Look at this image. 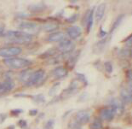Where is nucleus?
<instances>
[{
  "label": "nucleus",
  "instance_id": "obj_20",
  "mask_svg": "<svg viewBox=\"0 0 132 129\" xmlns=\"http://www.w3.org/2000/svg\"><path fill=\"white\" fill-rule=\"evenodd\" d=\"M42 28L44 31V32H54V31L57 30L59 28V24L56 22H46L43 25Z\"/></svg>",
  "mask_w": 132,
  "mask_h": 129
},
{
  "label": "nucleus",
  "instance_id": "obj_25",
  "mask_svg": "<svg viewBox=\"0 0 132 129\" xmlns=\"http://www.w3.org/2000/svg\"><path fill=\"white\" fill-rule=\"evenodd\" d=\"M104 68H105L106 73H108V74H112L113 71V63H112V62L110 61H106L104 63Z\"/></svg>",
  "mask_w": 132,
  "mask_h": 129
},
{
  "label": "nucleus",
  "instance_id": "obj_33",
  "mask_svg": "<svg viewBox=\"0 0 132 129\" xmlns=\"http://www.w3.org/2000/svg\"><path fill=\"white\" fill-rule=\"evenodd\" d=\"M99 37L101 38V39H105V38H106V36H108V33L106 32H105V31H104L103 29H102V27H100V32H99Z\"/></svg>",
  "mask_w": 132,
  "mask_h": 129
},
{
  "label": "nucleus",
  "instance_id": "obj_35",
  "mask_svg": "<svg viewBox=\"0 0 132 129\" xmlns=\"http://www.w3.org/2000/svg\"><path fill=\"white\" fill-rule=\"evenodd\" d=\"M121 54L123 57H127V56H130V48H126V49H123L121 50Z\"/></svg>",
  "mask_w": 132,
  "mask_h": 129
},
{
  "label": "nucleus",
  "instance_id": "obj_28",
  "mask_svg": "<svg viewBox=\"0 0 132 129\" xmlns=\"http://www.w3.org/2000/svg\"><path fill=\"white\" fill-rule=\"evenodd\" d=\"M76 75H77V80L78 81H80V82H82L85 86H87L88 85V80H87L85 74H79V73H77L76 74Z\"/></svg>",
  "mask_w": 132,
  "mask_h": 129
},
{
  "label": "nucleus",
  "instance_id": "obj_34",
  "mask_svg": "<svg viewBox=\"0 0 132 129\" xmlns=\"http://www.w3.org/2000/svg\"><path fill=\"white\" fill-rule=\"evenodd\" d=\"M22 112H23V110L21 109H12V110L10 111V113L12 116H18V115L21 114Z\"/></svg>",
  "mask_w": 132,
  "mask_h": 129
},
{
  "label": "nucleus",
  "instance_id": "obj_1",
  "mask_svg": "<svg viewBox=\"0 0 132 129\" xmlns=\"http://www.w3.org/2000/svg\"><path fill=\"white\" fill-rule=\"evenodd\" d=\"M5 38L11 43L18 44H27L32 41V34L23 31H9L5 33Z\"/></svg>",
  "mask_w": 132,
  "mask_h": 129
},
{
  "label": "nucleus",
  "instance_id": "obj_19",
  "mask_svg": "<svg viewBox=\"0 0 132 129\" xmlns=\"http://www.w3.org/2000/svg\"><path fill=\"white\" fill-rule=\"evenodd\" d=\"M64 39H65L64 33L57 31V32H54V33H50L47 40L50 42H61V40H63Z\"/></svg>",
  "mask_w": 132,
  "mask_h": 129
},
{
  "label": "nucleus",
  "instance_id": "obj_36",
  "mask_svg": "<svg viewBox=\"0 0 132 129\" xmlns=\"http://www.w3.org/2000/svg\"><path fill=\"white\" fill-rule=\"evenodd\" d=\"M7 114H0V124H2L7 118Z\"/></svg>",
  "mask_w": 132,
  "mask_h": 129
},
{
  "label": "nucleus",
  "instance_id": "obj_12",
  "mask_svg": "<svg viewBox=\"0 0 132 129\" xmlns=\"http://www.w3.org/2000/svg\"><path fill=\"white\" fill-rule=\"evenodd\" d=\"M15 87V82L12 80H6L4 82L0 83V94L7 93L12 91Z\"/></svg>",
  "mask_w": 132,
  "mask_h": 129
},
{
  "label": "nucleus",
  "instance_id": "obj_32",
  "mask_svg": "<svg viewBox=\"0 0 132 129\" xmlns=\"http://www.w3.org/2000/svg\"><path fill=\"white\" fill-rule=\"evenodd\" d=\"M18 126L21 129H27V122L25 120H20L18 122Z\"/></svg>",
  "mask_w": 132,
  "mask_h": 129
},
{
  "label": "nucleus",
  "instance_id": "obj_24",
  "mask_svg": "<svg viewBox=\"0 0 132 129\" xmlns=\"http://www.w3.org/2000/svg\"><path fill=\"white\" fill-rule=\"evenodd\" d=\"M56 54V50H55V49H50L46 50L45 52H44L43 54H41L39 56V57L41 59H46V58H51L53 56Z\"/></svg>",
  "mask_w": 132,
  "mask_h": 129
},
{
  "label": "nucleus",
  "instance_id": "obj_16",
  "mask_svg": "<svg viewBox=\"0 0 132 129\" xmlns=\"http://www.w3.org/2000/svg\"><path fill=\"white\" fill-rule=\"evenodd\" d=\"M18 27L20 29L23 30H27V31H37L38 29V26L34 22H30V21H23L21 22L19 24Z\"/></svg>",
  "mask_w": 132,
  "mask_h": 129
},
{
  "label": "nucleus",
  "instance_id": "obj_37",
  "mask_svg": "<svg viewBox=\"0 0 132 129\" xmlns=\"http://www.w3.org/2000/svg\"><path fill=\"white\" fill-rule=\"evenodd\" d=\"M29 115L30 116H37L38 115V109H31V110L29 111Z\"/></svg>",
  "mask_w": 132,
  "mask_h": 129
},
{
  "label": "nucleus",
  "instance_id": "obj_14",
  "mask_svg": "<svg viewBox=\"0 0 132 129\" xmlns=\"http://www.w3.org/2000/svg\"><path fill=\"white\" fill-rule=\"evenodd\" d=\"M47 9V5L43 2H39L37 4H32L28 6V10L30 12L38 14V13H42Z\"/></svg>",
  "mask_w": 132,
  "mask_h": 129
},
{
  "label": "nucleus",
  "instance_id": "obj_9",
  "mask_svg": "<svg viewBox=\"0 0 132 129\" xmlns=\"http://www.w3.org/2000/svg\"><path fill=\"white\" fill-rule=\"evenodd\" d=\"M89 120H90V115L87 111L85 110L78 111L75 116V122H78L80 125L87 124Z\"/></svg>",
  "mask_w": 132,
  "mask_h": 129
},
{
  "label": "nucleus",
  "instance_id": "obj_8",
  "mask_svg": "<svg viewBox=\"0 0 132 129\" xmlns=\"http://www.w3.org/2000/svg\"><path fill=\"white\" fill-rule=\"evenodd\" d=\"M115 115H116V113H115L114 109L113 108H104L101 109L100 111V118L102 120H106V122H112L114 119Z\"/></svg>",
  "mask_w": 132,
  "mask_h": 129
},
{
  "label": "nucleus",
  "instance_id": "obj_10",
  "mask_svg": "<svg viewBox=\"0 0 132 129\" xmlns=\"http://www.w3.org/2000/svg\"><path fill=\"white\" fill-rule=\"evenodd\" d=\"M110 107L114 109L115 113L118 115H122L125 112V104L120 99L112 98L110 100Z\"/></svg>",
  "mask_w": 132,
  "mask_h": 129
},
{
  "label": "nucleus",
  "instance_id": "obj_11",
  "mask_svg": "<svg viewBox=\"0 0 132 129\" xmlns=\"http://www.w3.org/2000/svg\"><path fill=\"white\" fill-rule=\"evenodd\" d=\"M67 33L71 40H77L82 34V29L78 26H72L67 28Z\"/></svg>",
  "mask_w": 132,
  "mask_h": 129
},
{
  "label": "nucleus",
  "instance_id": "obj_21",
  "mask_svg": "<svg viewBox=\"0 0 132 129\" xmlns=\"http://www.w3.org/2000/svg\"><path fill=\"white\" fill-rule=\"evenodd\" d=\"M32 70H29V69H25L24 71H22L19 75L20 81L22 83L26 84L27 82V80H28L30 75H31V74H32Z\"/></svg>",
  "mask_w": 132,
  "mask_h": 129
},
{
  "label": "nucleus",
  "instance_id": "obj_18",
  "mask_svg": "<svg viewBox=\"0 0 132 129\" xmlns=\"http://www.w3.org/2000/svg\"><path fill=\"white\" fill-rule=\"evenodd\" d=\"M79 55H80V50L72 53V55H69L68 59H67V66L68 67L69 69H72L74 68V66H75L76 63H77Z\"/></svg>",
  "mask_w": 132,
  "mask_h": 129
},
{
  "label": "nucleus",
  "instance_id": "obj_4",
  "mask_svg": "<svg viewBox=\"0 0 132 129\" xmlns=\"http://www.w3.org/2000/svg\"><path fill=\"white\" fill-rule=\"evenodd\" d=\"M22 52V48L20 46H6L0 48V57L10 58L16 57Z\"/></svg>",
  "mask_w": 132,
  "mask_h": 129
},
{
  "label": "nucleus",
  "instance_id": "obj_3",
  "mask_svg": "<svg viewBox=\"0 0 132 129\" xmlns=\"http://www.w3.org/2000/svg\"><path fill=\"white\" fill-rule=\"evenodd\" d=\"M4 64L10 69H25L27 67H29L32 64V62L27 60L26 58H20V57H14V58H7L4 61Z\"/></svg>",
  "mask_w": 132,
  "mask_h": 129
},
{
  "label": "nucleus",
  "instance_id": "obj_22",
  "mask_svg": "<svg viewBox=\"0 0 132 129\" xmlns=\"http://www.w3.org/2000/svg\"><path fill=\"white\" fill-rule=\"evenodd\" d=\"M123 18H125V15H119L118 17L116 18V20L114 21L113 22V27H111V31H110V34H112L115 30H116L118 27H119V26L120 24H121V22L123 21Z\"/></svg>",
  "mask_w": 132,
  "mask_h": 129
},
{
  "label": "nucleus",
  "instance_id": "obj_38",
  "mask_svg": "<svg viewBox=\"0 0 132 129\" xmlns=\"http://www.w3.org/2000/svg\"><path fill=\"white\" fill-rule=\"evenodd\" d=\"M15 97H32V96H29V95H27V94H16L15 95Z\"/></svg>",
  "mask_w": 132,
  "mask_h": 129
},
{
  "label": "nucleus",
  "instance_id": "obj_13",
  "mask_svg": "<svg viewBox=\"0 0 132 129\" xmlns=\"http://www.w3.org/2000/svg\"><path fill=\"white\" fill-rule=\"evenodd\" d=\"M67 74H68V70L67 68L63 66H58L55 69H53L52 71V74L55 79H62V78H65Z\"/></svg>",
  "mask_w": 132,
  "mask_h": 129
},
{
  "label": "nucleus",
  "instance_id": "obj_31",
  "mask_svg": "<svg viewBox=\"0 0 132 129\" xmlns=\"http://www.w3.org/2000/svg\"><path fill=\"white\" fill-rule=\"evenodd\" d=\"M77 19H78V14H74L72 16H69L68 18H67L66 21L68 22V23H73V22L77 21Z\"/></svg>",
  "mask_w": 132,
  "mask_h": 129
},
{
  "label": "nucleus",
  "instance_id": "obj_23",
  "mask_svg": "<svg viewBox=\"0 0 132 129\" xmlns=\"http://www.w3.org/2000/svg\"><path fill=\"white\" fill-rule=\"evenodd\" d=\"M102 128H103L102 122L100 118L94 119L93 122H91L90 127H89V129H102Z\"/></svg>",
  "mask_w": 132,
  "mask_h": 129
},
{
  "label": "nucleus",
  "instance_id": "obj_26",
  "mask_svg": "<svg viewBox=\"0 0 132 129\" xmlns=\"http://www.w3.org/2000/svg\"><path fill=\"white\" fill-rule=\"evenodd\" d=\"M61 86V83L60 82H57V83H55L54 85L52 86V87L50 89V96H54V95H55V93H56L57 90L60 88Z\"/></svg>",
  "mask_w": 132,
  "mask_h": 129
},
{
  "label": "nucleus",
  "instance_id": "obj_27",
  "mask_svg": "<svg viewBox=\"0 0 132 129\" xmlns=\"http://www.w3.org/2000/svg\"><path fill=\"white\" fill-rule=\"evenodd\" d=\"M32 97L33 101L37 103H43L45 102L44 95H42V94H38V95H36V96H32Z\"/></svg>",
  "mask_w": 132,
  "mask_h": 129
},
{
  "label": "nucleus",
  "instance_id": "obj_17",
  "mask_svg": "<svg viewBox=\"0 0 132 129\" xmlns=\"http://www.w3.org/2000/svg\"><path fill=\"white\" fill-rule=\"evenodd\" d=\"M106 4L105 3H102L98 5V7L96 8L95 10V20L97 21H100L102 20V18L104 17V15H105V11H106Z\"/></svg>",
  "mask_w": 132,
  "mask_h": 129
},
{
  "label": "nucleus",
  "instance_id": "obj_30",
  "mask_svg": "<svg viewBox=\"0 0 132 129\" xmlns=\"http://www.w3.org/2000/svg\"><path fill=\"white\" fill-rule=\"evenodd\" d=\"M69 127L71 129H82V126L76 122H72L69 123Z\"/></svg>",
  "mask_w": 132,
  "mask_h": 129
},
{
  "label": "nucleus",
  "instance_id": "obj_6",
  "mask_svg": "<svg viewBox=\"0 0 132 129\" xmlns=\"http://www.w3.org/2000/svg\"><path fill=\"white\" fill-rule=\"evenodd\" d=\"M75 49V44L71 40L64 39L58 44V50L62 54H70Z\"/></svg>",
  "mask_w": 132,
  "mask_h": 129
},
{
  "label": "nucleus",
  "instance_id": "obj_39",
  "mask_svg": "<svg viewBox=\"0 0 132 129\" xmlns=\"http://www.w3.org/2000/svg\"><path fill=\"white\" fill-rule=\"evenodd\" d=\"M4 35V30L2 28V27H0V37H2V36Z\"/></svg>",
  "mask_w": 132,
  "mask_h": 129
},
{
  "label": "nucleus",
  "instance_id": "obj_5",
  "mask_svg": "<svg viewBox=\"0 0 132 129\" xmlns=\"http://www.w3.org/2000/svg\"><path fill=\"white\" fill-rule=\"evenodd\" d=\"M78 88V80H73L70 83L69 86L67 89H65L64 91L61 92V95L59 96L60 99H67L70 97L73 96V95L77 92Z\"/></svg>",
  "mask_w": 132,
  "mask_h": 129
},
{
  "label": "nucleus",
  "instance_id": "obj_29",
  "mask_svg": "<svg viewBox=\"0 0 132 129\" xmlns=\"http://www.w3.org/2000/svg\"><path fill=\"white\" fill-rule=\"evenodd\" d=\"M54 125H55V120L53 119H50L48 120L46 122V124L44 125V129H52L53 127H54Z\"/></svg>",
  "mask_w": 132,
  "mask_h": 129
},
{
  "label": "nucleus",
  "instance_id": "obj_7",
  "mask_svg": "<svg viewBox=\"0 0 132 129\" xmlns=\"http://www.w3.org/2000/svg\"><path fill=\"white\" fill-rule=\"evenodd\" d=\"M94 12H95L94 8L88 10L86 11V13L85 15V17H84V20H83V24L85 25L87 33H88L90 32V30L92 28V26H93Z\"/></svg>",
  "mask_w": 132,
  "mask_h": 129
},
{
  "label": "nucleus",
  "instance_id": "obj_15",
  "mask_svg": "<svg viewBox=\"0 0 132 129\" xmlns=\"http://www.w3.org/2000/svg\"><path fill=\"white\" fill-rule=\"evenodd\" d=\"M120 97H121L122 102L123 103V104H128L130 103L132 96H131V89H127V88H123L120 91Z\"/></svg>",
  "mask_w": 132,
  "mask_h": 129
},
{
  "label": "nucleus",
  "instance_id": "obj_2",
  "mask_svg": "<svg viewBox=\"0 0 132 129\" xmlns=\"http://www.w3.org/2000/svg\"><path fill=\"white\" fill-rule=\"evenodd\" d=\"M46 79V74L44 69H38L36 71H32L27 82V86H39L44 83Z\"/></svg>",
  "mask_w": 132,
  "mask_h": 129
}]
</instances>
